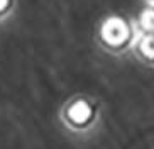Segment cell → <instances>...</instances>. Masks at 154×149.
Listing matches in <instances>:
<instances>
[{
  "label": "cell",
  "mask_w": 154,
  "mask_h": 149,
  "mask_svg": "<svg viewBox=\"0 0 154 149\" xmlns=\"http://www.w3.org/2000/svg\"><path fill=\"white\" fill-rule=\"evenodd\" d=\"M102 37L110 46H120L129 37V27H127V24L124 22L122 19L112 17L102 27Z\"/></svg>",
  "instance_id": "obj_1"
},
{
  "label": "cell",
  "mask_w": 154,
  "mask_h": 149,
  "mask_svg": "<svg viewBox=\"0 0 154 149\" xmlns=\"http://www.w3.org/2000/svg\"><path fill=\"white\" fill-rule=\"evenodd\" d=\"M66 119L69 120V124L75 127H85L88 126L93 119V108L86 104L85 100H78L66 112Z\"/></svg>",
  "instance_id": "obj_2"
},
{
  "label": "cell",
  "mask_w": 154,
  "mask_h": 149,
  "mask_svg": "<svg viewBox=\"0 0 154 149\" xmlns=\"http://www.w3.org/2000/svg\"><path fill=\"white\" fill-rule=\"evenodd\" d=\"M140 51L146 58L154 59V36H146L140 41Z\"/></svg>",
  "instance_id": "obj_3"
},
{
  "label": "cell",
  "mask_w": 154,
  "mask_h": 149,
  "mask_svg": "<svg viewBox=\"0 0 154 149\" xmlns=\"http://www.w3.org/2000/svg\"><path fill=\"white\" fill-rule=\"evenodd\" d=\"M140 26L146 31H154V10H146L140 15Z\"/></svg>",
  "instance_id": "obj_4"
},
{
  "label": "cell",
  "mask_w": 154,
  "mask_h": 149,
  "mask_svg": "<svg viewBox=\"0 0 154 149\" xmlns=\"http://www.w3.org/2000/svg\"><path fill=\"white\" fill-rule=\"evenodd\" d=\"M7 4H9V0H0V10H4L7 7Z\"/></svg>",
  "instance_id": "obj_5"
}]
</instances>
